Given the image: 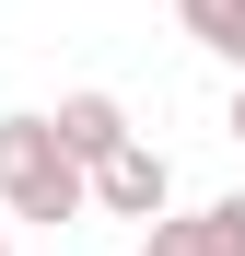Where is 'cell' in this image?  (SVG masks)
Masks as SVG:
<instances>
[{"mask_svg":"<svg viewBox=\"0 0 245 256\" xmlns=\"http://www.w3.org/2000/svg\"><path fill=\"white\" fill-rule=\"evenodd\" d=\"M0 210L12 222H82L94 210V163L59 140V116H0Z\"/></svg>","mask_w":245,"mask_h":256,"instance_id":"6da1fadb","label":"cell"},{"mask_svg":"<svg viewBox=\"0 0 245 256\" xmlns=\"http://www.w3.org/2000/svg\"><path fill=\"white\" fill-rule=\"evenodd\" d=\"M94 210H105V222H163V210H175V163H163L152 140H129V152H105L94 163Z\"/></svg>","mask_w":245,"mask_h":256,"instance_id":"7a4b0ae2","label":"cell"},{"mask_svg":"<svg viewBox=\"0 0 245 256\" xmlns=\"http://www.w3.org/2000/svg\"><path fill=\"white\" fill-rule=\"evenodd\" d=\"M59 140H70L82 163H105V152H129L140 128H129V105H117V94H59Z\"/></svg>","mask_w":245,"mask_h":256,"instance_id":"3957f363","label":"cell"},{"mask_svg":"<svg viewBox=\"0 0 245 256\" xmlns=\"http://www.w3.org/2000/svg\"><path fill=\"white\" fill-rule=\"evenodd\" d=\"M175 24H187L222 70H245V0H175Z\"/></svg>","mask_w":245,"mask_h":256,"instance_id":"277c9868","label":"cell"},{"mask_svg":"<svg viewBox=\"0 0 245 256\" xmlns=\"http://www.w3.org/2000/svg\"><path fill=\"white\" fill-rule=\"evenodd\" d=\"M140 256H222V244H210V210H163Z\"/></svg>","mask_w":245,"mask_h":256,"instance_id":"5b68a950","label":"cell"},{"mask_svg":"<svg viewBox=\"0 0 245 256\" xmlns=\"http://www.w3.org/2000/svg\"><path fill=\"white\" fill-rule=\"evenodd\" d=\"M210 244H222V256H245V186H233V198H210Z\"/></svg>","mask_w":245,"mask_h":256,"instance_id":"8992f818","label":"cell"},{"mask_svg":"<svg viewBox=\"0 0 245 256\" xmlns=\"http://www.w3.org/2000/svg\"><path fill=\"white\" fill-rule=\"evenodd\" d=\"M222 128H233V152H245V82H233V116H222Z\"/></svg>","mask_w":245,"mask_h":256,"instance_id":"52a82bcc","label":"cell"},{"mask_svg":"<svg viewBox=\"0 0 245 256\" xmlns=\"http://www.w3.org/2000/svg\"><path fill=\"white\" fill-rule=\"evenodd\" d=\"M0 256H12V210H0Z\"/></svg>","mask_w":245,"mask_h":256,"instance_id":"ba28073f","label":"cell"}]
</instances>
